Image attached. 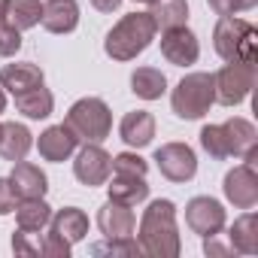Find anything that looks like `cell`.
I'll return each instance as SVG.
<instances>
[{"label":"cell","mask_w":258,"mask_h":258,"mask_svg":"<svg viewBox=\"0 0 258 258\" xmlns=\"http://www.w3.org/2000/svg\"><path fill=\"white\" fill-rule=\"evenodd\" d=\"M140 252L149 258H176L182 252L179 228H176V204L167 198L152 201L143 210L140 234H137Z\"/></svg>","instance_id":"obj_1"},{"label":"cell","mask_w":258,"mask_h":258,"mask_svg":"<svg viewBox=\"0 0 258 258\" xmlns=\"http://www.w3.org/2000/svg\"><path fill=\"white\" fill-rule=\"evenodd\" d=\"M158 28L152 22L149 13H131V16H121L118 25H112V31L103 40V52L112 61H134L137 55H143L152 40H155Z\"/></svg>","instance_id":"obj_2"},{"label":"cell","mask_w":258,"mask_h":258,"mask_svg":"<svg viewBox=\"0 0 258 258\" xmlns=\"http://www.w3.org/2000/svg\"><path fill=\"white\" fill-rule=\"evenodd\" d=\"M213 46L222 61H243L255 64L258 58V31L246 19L237 16H219L213 28Z\"/></svg>","instance_id":"obj_3"},{"label":"cell","mask_w":258,"mask_h":258,"mask_svg":"<svg viewBox=\"0 0 258 258\" xmlns=\"http://www.w3.org/2000/svg\"><path fill=\"white\" fill-rule=\"evenodd\" d=\"M216 103V85H213V73H188L176 82L173 94H170V106L179 118L195 121L204 118L210 112V106Z\"/></svg>","instance_id":"obj_4"},{"label":"cell","mask_w":258,"mask_h":258,"mask_svg":"<svg viewBox=\"0 0 258 258\" xmlns=\"http://www.w3.org/2000/svg\"><path fill=\"white\" fill-rule=\"evenodd\" d=\"M64 124L79 137V143H100L112 131V112L100 97H82L70 106Z\"/></svg>","instance_id":"obj_5"},{"label":"cell","mask_w":258,"mask_h":258,"mask_svg":"<svg viewBox=\"0 0 258 258\" xmlns=\"http://www.w3.org/2000/svg\"><path fill=\"white\" fill-rule=\"evenodd\" d=\"M213 85H216V103L222 106H237L243 103L252 88H255V64H243V61H225V67L219 73H213Z\"/></svg>","instance_id":"obj_6"},{"label":"cell","mask_w":258,"mask_h":258,"mask_svg":"<svg viewBox=\"0 0 258 258\" xmlns=\"http://www.w3.org/2000/svg\"><path fill=\"white\" fill-rule=\"evenodd\" d=\"M155 167L170 182H188L198 173V158L185 143H164L161 149H155Z\"/></svg>","instance_id":"obj_7"},{"label":"cell","mask_w":258,"mask_h":258,"mask_svg":"<svg viewBox=\"0 0 258 258\" xmlns=\"http://www.w3.org/2000/svg\"><path fill=\"white\" fill-rule=\"evenodd\" d=\"M109 170H112V158L100 143H85L82 149H76L73 173H76V179L82 185H88V188L103 185L109 179Z\"/></svg>","instance_id":"obj_8"},{"label":"cell","mask_w":258,"mask_h":258,"mask_svg":"<svg viewBox=\"0 0 258 258\" xmlns=\"http://www.w3.org/2000/svg\"><path fill=\"white\" fill-rule=\"evenodd\" d=\"M185 225L198 237H219V231L225 228V207L207 195L191 198L185 204Z\"/></svg>","instance_id":"obj_9"},{"label":"cell","mask_w":258,"mask_h":258,"mask_svg":"<svg viewBox=\"0 0 258 258\" xmlns=\"http://www.w3.org/2000/svg\"><path fill=\"white\" fill-rule=\"evenodd\" d=\"M225 198L237 210H252L258 204V176H255V161H243L234 170L225 173Z\"/></svg>","instance_id":"obj_10"},{"label":"cell","mask_w":258,"mask_h":258,"mask_svg":"<svg viewBox=\"0 0 258 258\" xmlns=\"http://www.w3.org/2000/svg\"><path fill=\"white\" fill-rule=\"evenodd\" d=\"M161 55L173 67H188L201 58V43L185 25L170 28V31H161Z\"/></svg>","instance_id":"obj_11"},{"label":"cell","mask_w":258,"mask_h":258,"mask_svg":"<svg viewBox=\"0 0 258 258\" xmlns=\"http://www.w3.org/2000/svg\"><path fill=\"white\" fill-rule=\"evenodd\" d=\"M222 134L228 143V158H240V161H255L258 155V131L249 118H228L222 124Z\"/></svg>","instance_id":"obj_12"},{"label":"cell","mask_w":258,"mask_h":258,"mask_svg":"<svg viewBox=\"0 0 258 258\" xmlns=\"http://www.w3.org/2000/svg\"><path fill=\"white\" fill-rule=\"evenodd\" d=\"M37 149H40V158H43V161L58 164V161H67L70 155H76L79 137L70 131V124L61 121V124H52V127H46V131L40 134Z\"/></svg>","instance_id":"obj_13"},{"label":"cell","mask_w":258,"mask_h":258,"mask_svg":"<svg viewBox=\"0 0 258 258\" xmlns=\"http://www.w3.org/2000/svg\"><path fill=\"white\" fill-rule=\"evenodd\" d=\"M97 228L103 237H134V228H137L134 210L115 201H106L97 210Z\"/></svg>","instance_id":"obj_14"},{"label":"cell","mask_w":258,"mask_h":258,"mask_svg":"<svg viewBox=\"0 0 258 258\" xmlns=\"http://www.w3.org/2000/svg\"><path fill=\"white\" fill-rule=\"evenodd\" d=\"M7 179H10V185H13V191H16L19 201H25V198H43L46 188H49L46 173H43L37 164L25 161V158L16 161V167H13V173H10Z\"/></svg>","instance_id":"obj_15"},{"label":"cell","mask_w":258,"mask_h":258,"mask_svg":"<svg viewBox=\"0 0 258 258\" xmlns=\"http://www.w3.org/2000/svg\"><path fill=\"white\" fill-rule=\"evenodd\" d=\"M40 25L49 34H70L79 25V4L76 0H46Z\"/></svg>","instance_id":"obj_16"},{"label":"cell","mask_w":258,"mask_h":258,"mask_svg":"<svg viewBox=\"0 0 258 258\" xmlns=\"http://www.w3.org/2000/svg\"><path fill=\"white\" fill-rule=\"evenodd\" d=\"M37 85H46V76L37 64L31 61H19V64H7L0 70V88H7L13 97L22 94V91H31Z\"/></svg>","instance_id":"obj_17"},{"label":"cell","mask_w":258,"mask_h":258,"mask_svg":"<svg viewBox=\"0 0 258 258\" xmlns=\"http://www.w3.org/2000/svg\"><path fill=\"white\" fill-rule=\"evenodd\" d=\"M118 134L121 140L131 146V149H143L152 143L155 137V115L146 112V109H134V112H127L118 124Z\"/></svg>","instance_id":"obj_18"},{"label":"cell","mask_w":258,"mask_h":258,"mask_svg":"<svg viewBox=\"0 0 258 258\" xmlns=\"http://www.w3.org/2000/svg\"><path fill=\"white\" fill-rule=\"evenodd\" d=\"M49 231L58 234L61 240H67V243L73 246V243L85 240V234H88V216H85L79 207H64V210L52 213V219H49Z\"/></svg>","instance_id":"obj_19"},{"label":"cell","mask_w":258,"mask_h":258,"mask_svg":"<svg viewBox=\"0 0 258 258\" xmlns=\"http://www.w3.org/2000/svg\"><path fill=\"white\" fill-rule=\"evenodd\" d=\"M34 146V134L28 131V124L22 121H7L4 127H0V155H4L7 161H22Z\"/></svg>","instance_id":"obj_20"},{"label":"cell","mask_w":258,"mask_h":258,"mask_svg":"<svg viewBox=\"0 0 258 258\" xmlns=\"http://www.w3.org/2000/svg\"><path fill=\"white\" fill-rule=\"evenodd\" d=\"M109 191V201L115 204H124V207H137L149 198V182L146 176H121V173H112V182L106 185Z\"/></svg>","instance_id":"obj_21"},{"label":"cell","mask_w":258,"mask_h":258,"mask_svg":"<svg viewBox=\"0 0 258 258\" xmlns=\"http://www.w3.org/2000/svg\"><path fill=\"white\" fill-rule=\"evenodd\" d=\"M231 249L240 255H255L258 252V216L252 210H246L240 219H234L231 231H228Z\"/></svg>","instance_id":"obj_22"},{"label":"cell","mask_w":258,"mask_h":258,"mask_svg":"<svg viewBox=\"0 0 258 258\" xmlns=\"http://www.w3.org/2000/svg\"><path fill=\"white\" fill-rule=\"evenodd\" d=\"M16 109L25 118H49L52 109H55V97H52V91L46 85H37L31 91L16 94Z\"/></svg>","instance_id":"obj_23"},{"label":"cell","mask_w":258,"mask_h":258,"mask_svg":"<svg viewBox=\"0 0 258 258\" xmlns=\"http://www.w3.org/2000/svg\"><path fill=\"white\" fill-rule=\"evenodd\" d=\"M13 213H16V225L25 231H43L52 219V207L43 198H25L16 204Z\"/></svg>","instance_id":"obj_24"},{"label":"cell","mask_w":258,"mask_h":258,"mask_svg":"<svg viewBox=\"0 0 258 258\" xmlns=\"http://www.w3.org/2000/svg\"><path fill=\"white\" fill-rule=\"evenodd\" d=\"M131 91L143 100H158L167 91V76L158 67H137L131 73Z\"/></svg>","instance_id":"obj_25"},{"label":"cell","mask_w":258,"mask_h":258,"mask_svg":"<svg viewBox=\"0 0 258 258\" xmlns=\"http://www.w3.org/2000/svg\"><path fill=\"white\" fill-rule=\"evenodd\" d=\"M149 16L155 22L158 31H170V28H182L188 22V4L185 0H155L149 4Z\"/></svg>","instance_id":"obj_26"},{"label":"cell","mask_w":258,"mask_h":258,"mask_svg":"<svg viewBox=\"0 0 258 258\" xmlns=\"http://www.w3.org/2000/svg\"><path fill=\"white\" fill-rule=\"evenodd\" d=\"M40 19H43V4L40 0H7V19L4 22H10L13 28L31 31V28L40 25Z\"/></svg>","instance_id":"obj_27"},{"label":"cell","mask_w":258,"mask_h":258,"mask_svg":"<svg viewBox=\"0 0 258 258\" xmlns=\"http://www.w3.org/2000/svg\"><path fill=\"white\" fill-rule=\"evenodd\" d=\"M201 146L216 161L228 158V143H225V134H222V124H204L201 127Z\"/></svg>","instance_id":"obj_28"},{"label":"cell","mask_w":258,"mask_h":258,"mask_svg":"<svg viewBox=\"0 0 258 258\" xmlns=\"http://www.w3.org/2000/svg\"><path fill=\"white\" fill-rule=\"evenodd\" d=\"M91 252L94 255H121V258H127V255H143L140 252V243L134 237H106L103 243H94Z\"/></svg>","instance_id":"obj_29"},{"label":"cell","mask_w":258,"mask_h":258,"mask_svg":"<svg viewBox=\"0 0 258 258\" xmlns=\"http://www.w3.org/2000/svg\"><path fill=\"white\" fill-rule=\"evenodd\" d=\"M109 173H121V176H146L149 173V164L146 158H140L137 152H118L112 158V170Z\"/></svg>","instance_id":"obj_30"},{"label":"cell","mask_w":258,"mask_h":258,"mask_svg":"<svg viewBox=\"0 0 258 258\" xmlns=\"http://www.w3.org/2000/svg\"><path fill=\"white\" fill-rule=\"evenodd\" d=\"M43 234L40 231H25V228H19L16 234H13V252L16 255H43Z\"/></svg>","instance_id":"obj_31"},{"label":"cell","mask_w":258,"mask_h":258,"mask_svg":"<svg viewBox=\"0 0 258 258\" xmlns=\"http://www.w3.org/2000/svg\"><path fill=\"white\" fill-rule=\"evenodd\" d=\"M22 49V31L10 22H0V58H13Z\"/></svg>","instance_id":"obj_32"},{"label":"cell","mask_w":258,"mask_h":258,"mask_svg":"<svg viewBox=\"0 0 258 258\" xmlns=\"http://www.w3.org/2000/svg\"><path fill=\"white\" fill-rule=\"evenodd\" d=\"M210 10L216 16H237V13H249L258 7V0H207Z\"/></svg>","instance_id":"obj_33"},{"label":"cell","mask_w":258,"mask_h":258,"mask_svg":"<svg viewBox=\"0 0 258 258\" xmlns=\"http://www.w3.org/2000/svg\"><path fill=\"white\" fill-rule=\"evenodd\" d=\"M70 249H73V246H70L67 240H61L58 234H52V231H49L46 240H43V255H49V258H67Z\"/></svg>","instance_id":"obj_34"},{"label":"cell","mask_w":258,"mask_h":258,"mask_svg":"<svg viewBox=\"0 0 258 258\" xmlns=\"http://www.w3.org/2000/svg\"><path fill=\"white\" fill-rule=\"evenodd\" d=\"M16 204H19V198L13 191L10 179H0V216H10L16 210Z\"/></svg>","instance_id":"obj_35"},{"label":"cell","mask_w":258,"mask_h":258,"mask_svg":"<svg viewBox=\"0 0 258 258\" xmlns=\"http://www.w3.org/2000/svg\"><path fill=\"white\" fill-rule=\"evenodd\" d=\"M91 7L100 10V13H115L121 7V0H91Z\"/></svg>","instance_id":"obj_36"},{"label":"cell","mask_w":258,"mask_h":258,"mask_svg":"<svg viewBox=\"0 0 258 258\" xmlns=\"http://www.w3.org/2000/svg\"><path fill=\"white\" fill-rule=\"evenodd\" d=\"M7 19V0H0V22Z\"/></svg>","instance_id":"obj_37"},{"label":"cell","mask_w":258,"mask_h":258,"mask_svg":"<svg viewBox=\"0 0 258 258\" xmlns=\"http://www.w3.org/2000/svg\"><path fill=\"white\" fill-rule=\"evenodd\" d=\"M7 109V94H4V88H0V112Z\"/></svg>","instance_id":"obj_38"},{"label":"cell","mask_w":258,"mask_h":258,"mask_svg":"<svg viewBox=\"0 0 258 258\" xmlns=\"http://www.w3.org/2000/svg\"><path fill=\"white\" fill-rule=\"evenodd\" d=\"M134 4H155V0H134Z\"/></svg>","instance_id":"obj_39"},{"label":"cell","mask_w":258,"mask_h":258,"mask_svg":"<svg viewBox=\"0 0 258 258\" xmlns=\"http://www.w3.org/2000/svg\"><path fill=\"white\" fill-rule=\"evenodd\" d=\"M0 127H4V124H0Z\"/></svg>","instance_id":"obj_40"}]
</instances>
